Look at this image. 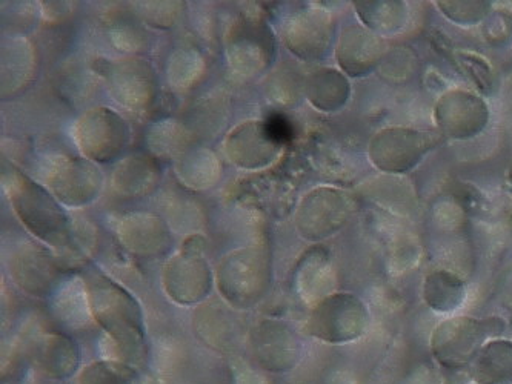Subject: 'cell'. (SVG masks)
I'll return each mask as SVG.
<instances>
[{"instance_id": "14", "label": "cell", "mask_w": 512, "mask_h": 384, "mask_svg": "<svg viewBox=\"0 0 512 384\" xmlns=\"http://www.w3.org/2000/svg\"><path fill=\"white\" fill-rule=\"evenodd\" d=\"M433 117L440 133L449 139H473L488 126V103L473 91L454 88L439 97L434 105Z\"/></svg>"}, {"instance_id": "16", "label": "cell", "mask_w": 512, "mask_h": 384, "mask_svg": "<svg viewBox=\"0 0 512 384\" xmlns=\"http://www.w3.org/2000/svg\"><path fill=\"white\" fill-rule=\"evenodd\" d=\"M11 279L22 291L34 297H48L59 285L62 272L56 254L44 243L24 242L8 259Z\"/></svg>"}, {"instance_id": "4", "label": "cell", "mask_w": 512, "mask_h": 384, "mask_svg": "<svg viewBox=\"0 0 512 384\" xmlns=\"http://www.w3.org/2000/svg\"><path fill=\"white\" fill-rule=\"evenodd\" d=\"M505 331L497 317L474 318L468 315L448 318L431 334V352L443 368L451 371L469 368L489 338Z\"/></svg>"}, {"instance_id": "24", "label": "cell", "mask_w": 512, "mask_h": 384, "mask_svg": "<svg viewBox=\"0 0 512 384\" xmlns=\"http://www.w3.org/2000/svg\"><path fill=\"white\" fill-rule=\"evenodd\" d=\"M296 291L311 308L333 294L336 275L328 252L322 248H311L302 255L296 269Z\"/></svg>"}, {"instance_id": "41", "label": "cell", "mask_w": 512, "mask_h": 384, "mask_svg": "<svg viewBox=\"0 0 512 384\" xmlns=\"http://www.w3.org/2000/svg\"><path fill=\"white\" fill-rule=\"evenodd\" d=\"M31 384H62L59 381L47 380V378H42V380H33Z\"/></svg>"}, {"instance_id": "29", "label": "cell", "mask_w": 512, "mask_h": 384, "mask_svg": "<svg viewBox=\"0 0 512 384\" xmlns=\"http://www.w3.org/2000/svg\"><path fill=\"white\" fill-rule=\"evenodd\" d=\"M179 182L193 191L213 188L222 177V163L207 148H191L176 163Z\"/></svg>"}, {"instance_id": "8", "label": "cell", "mask_w": 512, "mask_h": 384, "mask_svg": "<svg viewBox=\"0 0 512 384\" xmlns=\"http://www.w3.org/2000/svg\"><path fill=\"white\" fill-rule=\"evenodd\" d=\"M73 139L85 159L111 163L119 159L130 142L127 120L107 106H96L77 117Z\"/></svg>"}, {"instance_id": "28", "label": "cell", "mask_w": 512, "mask_h": 384, "mask_svg": "<svg viewBox=\"0 0 512 384\" xmlns=\"http://www.w3.org/2000/svg\"><path fill=\"white\" fill-rule=\"evenodd\" d=\"M477 384H512V341L489 340L469 366Z\"/></svg>"}, {"instance_id": "22", "label": "cell", "mask_w": 512, "mask_h": 384, "mask_svg": "<svg viewBox=\"0 0 512 384\" xmlns=\"http://www.w3.org/2000/svg\"><path fill=\"white\" fill-rule=\"evenodd\" d=\"M162 179V169L156 157L131 154L117 163L111 176V189L124 199H140L156 191Z\"/></svg>"}, {"instance_id": "10", "label": "cell", "mask_w": 512, "mask_h": 384, "mask_svg": "<svg viewBox=\"0 0 512 384\" xmlns=\"http://www.w3.org/2000/svg\"><path fill=\"white\" fill-rule=\"evenodd\" d=\"M42 182L65 208H82L99 197L104 174L85 157L56 156L42 169Z\"/></svg>"}, {"instance_id": "27", "label": "cell", "mask_w": 512, "mask_h": 384, "mask_svg": "<svg viewBox=\"0 0 512 384\" xmlns=\"http://www.w3.org/2000/svg\"><path fill=\"white\" fill-rule=\"evenodd\" d=\"M353 7L360 25L380 37L396 36L408 22V4L403 0H362Z\"/></svg>"}, {"instance_id": "19", "label": "cell", "mask_w": 512, "mask_h": 384, "mask_svg": "<svg viewBox=\"0 0 512 384\" xmlns=\"http://www.w3.org/2000/svg\"><path fill=\"white\" fill-rule=\"evenodd\" d=\"M388 54L385 39L363 25H351L340 33L336 62L345 76L362 79L379 68Z\"/></svg>"}, {"instance_id": "37", "label": "cell", "mask_w": 512, "mask_h": 384, "mask_svg": "<svg viewBox=\"0 0 512 384\" xmlns=\"http://www.w3.org/2000/svg\"><path fill=\"white\" fill-rule=\"evenodd\" d=\"M457 63L480 93H491L494 87V74L493 68L486 62L485 57L469 51H457Z\"/></svg>"}, {"instance_id": "3", "label": "cell", "mask_w": 512, "mask_h": 384, "mask_svg": "<svg viewBox=\"0 0 512 384\" xmlns=\"http://www.w3.org/2000/svg\"><path fill=\"white\" fill-rule=\"evenodd\" d=\"M273 283L270 252L245 246L228 252L216 269L219 294L234 309H251L262 302Z\"/></svg>"}, {"instance_id": "36", "label": "cell", "mask_w": 512, "mask_h": 384, "mask_svg": "<svg viewBox=\"0 0 512 384\" xmlns=\"http://www.w3.org/2000/svg\"><path fill=\"white\" fill-rule=\"evenodd\" d=\"M131 7L136 8V14L142 22L157 28V30H170L176 25L182 10V2H134Z\"/></svg>"}, {"instance_id": "9", "label": "cell", "mask_w": 512, "mask_h": 384, "mask_svg": "<svg viewBox=\"0 0 512 384\" xmlns=\"http://www.w3.org/2000/svg\"><path fill=\"white\" fill-rule=\"evenodd\" d=\"M439 140L416 128L388 126L374 134L368 145V157L379 171L391 176L411 173L423 162Z\"/></svg>"}, {"instance_id": "15", "label": "cell", "mask_w": 512, "mask_h": 384, "mask_svg": "<svg viewBox=\"0 0 512 384\" xmlns=\"http://www.w3.org/2000/svg\"><path fill=\"white\" fill-rule=\"evenodd\" d=\"M248 346L260 369L277 374L296 368L302 355L299 335L277 318L257 323L248 334Z\"/></svg>"}, {"instance_id": "13", "label": "cell", "mask_w": 512, "mask_h": 384, "mask_svg": "<svg viewBox=\"0 0 512 384\" xmlns=\"http://www.w3.org/2000/svg\"><path fill=\"white\" fill-rule=\"evenodd\" d=\"M105 82L113 99L133 113L150 110L159 94L156 70L142 57L108 62L104 68Z\"/></svg>"}, {"instance_id": "26", "label": "cell", "mask_w": 512, "mask_h": 384, "mask_svg": "<svg viewBox=\"0 0 512 384\" xmlns=\"http://www.w3.org/2000/svg\"><path fill=\"white\" fill-rule=\"evenodd\" d=\"M54 317L70 329H82L93 320L84 277H70L57 285L51 294Z\"/></svg>"}, {"instance_id": "6", "label": "cell", "mask_w": 512, "mask_h": 384, "mask_svg": "<svg viewBox=\"0 0 512 384\" xmlns=\"http://www.w3.org/2000/svg\"><path fill=\"white\" fill-rule=\"evenodd\" d=\"M228 67L240 77H254L273 65L277 56L274 31L259 14L234 20L225 37Z\"/></svg>"}, {"instance_id": "7", "label": "cell", "mask_w": 512, "mask_h": 384, "mask_svg": "<svg viewBox=\"0 0 512 384\" xmlns=\"http://www.w3.org/2000/svg\"><path fill=\"white\" fill-rule=\"evenodd\" d=\"M370 325V312L357 295L333 292L311 308L306 332L328 345L359 340Z\"/></svg>"}, {"instance_id": "33", "label": "cell", "mask_w": 512, "mask_h": 384, "mask_svg": "<svg viewBox=\"0 0 512 384\" xmlns=\"http://www.w3.org/2000/svg\"><path fill=\"white\" fill-rule=\"evenodd\" d=\"M207 70V62L196 48H179L167 63L168 80L177 90L187 91L196 87Z\"/></svg>"}, {"instance_id": "5", "label": "cell", "mask_w": 512, "mask_h": 384, "mask_svg": "<svg viewBox=\"0 0 512 384\" xmlns=\"http://www.w3.org/2000/svg\"><path fill=\"white\" fill-rule=\"evenodd\" d=\"M203 248L202 237L190 236L163 266V289L176 305H202L213 291L216 277L203 255Z\"/></svg>"}, {"instance_id": "35", "label": "cell", "mask_w": 512, "mask_h": 384, "mask_svg": "<svg viewBox=\"0 0 512 384\" xmlns=\"http://www.w3.org/2000/svg\"><path fill=\"white\" fill-rule=\"evenodd\" d=\"M440 13L456 25L473 27L488 19L493 11V2L486 0H471V2H437Z\"/></svg>"}, {"instance_id": "23", "label": "cell", "mask_w": 512, "mask_h": 384, "mask_svg": "<svg viewBox=\"0 0 512 384\" xmlns=\"http://www.w3.org/2000/svg\"><path fill=\"white\" fill-rule=\"evenodd\" d=\"M233 309L228 303H202L194 314V331L197 337L216 351H234L242 325Z\"/></svg>"}, {"instance_id": "34", "label": "cell", "mask_w": 512, "mask_h": 384, "mask_svg": "<svg viewBox=\"0 0 512 384\" xmlns=\"http://www.w3.org/2000/svg\"><path fill=\"white\" fill-rule=\"evenodd\" d=\"M79 384H143L137 369L124 361H93L79 375Z\"/></svg>"}, {"instance_id": "2", "label": "cell", "mask_w": 512, "mask_h": 384, "mask_svg": "<svg viewBox=\"0 0 512 384\" xmlns=\"http://www.w3.org/2000/svg\"><path fill=\"white\" fill-rule=\"evenodd\" d=\"M2 186L17 219L34 239L56 251L67 245L73 222L65 206L42 183L8 166L2 173Z\"/></svg>"}, {"instance_id": "20", "label": "cell", "mask_w": 512, "mask_h": 384, "mask_svg": "<svg viewBox=\"0 0 512 384\" xmlns=\"http://www.w3.org/2000/svg\"><path fill=\"white\" fill-rule=\"evenodd\" d=\"M28 351L31 365L47 380H67L79 369V346L68 335L44 332L33 338Z\"/></svg>"}, {"instance_id": "17", "label": "cell", "mask_w": 512, "mask_h": 384, "mask_svg": "<svg viewBox=\"0 0 512 384\" xmlns=\"http://www.w3.org/2000/svg\"><path fill=\"white\" fill-rule=\"evenodd\" d=\"M223 149L237 168L259 171L279 159L283 145L271 133L266 120H247L227 134Z\"/></svg>"}, {"instance_id": "1", "label": "cell", "mask_w": 512, "mask_h": 384, "mask_svg": "<svg viewBox=\"0 0 512 384\" xmlns=\"http://www.w3.org/2000/svg\"><path fill=\"white\" fill-rule=\"evenodd\" d=\"M93 322L104 329L110 360L134 363L145 352V323L139 302L130 291L104 272L91 269L84 275Z\"/></svg>"}, {"instance_id": "39", "label": "cell", "mask_w": 512, "mask_h": 384, "mask_svg": "<svg viewBox=\"0 0 512 384\" xmlns=\"http://www.w3.org/2000/svg\"><path fill=\"white\" fill-rule=\"evenodd\" d=\"M231 371H233V384H271L265 374L251 368L243 360H234L231 363Z\"/></svg>"}, {"instance_id": "25", "label": "cell", "mask_w": 512, "mask_h": 384, "mask_svg": "<svg viewBox=\"0 0 512 384\" xmlns=\"http://www.w3.org/2000/svg\"><path fill=\"white\" fill-rule=\"evenodd\" d=\"M303 93L317 111L337 113L350 100V77L336 68H320L306 77Z\"/></svg>"}, {"instance_id": "11", "label": "cell", "mask_w": 512, "mask_h": 384, "mask_svg": "<svg viewBox=\"0 0 512 384\" xmlns=\"http://www.w3.org/2000/svg\"><path fill=\"white\" fill-rule=\"evenodd\" d=\"M354 202L348 192L334 186H317L306 192L296 211V228L308 242L334 236L353 216Z\"/></svg>"}, {"instance_id": "31", "label": "cell", "mask_w": 512, "mask_h": 384, "mask_svg": "<svg viewBox=\"0 0 512 384\" xmlns=\"http://www.w3.org/2000/svg\"><path fill=\"white\" fill-rule=\"evenodd\" d=\"M191 133L177 120H162L151 126L147 145L154 157L179 160L190 151Z\"/></svg>"}, {"instance_id": "21", "label": "cell", "mask_w": 512, "mask_h": 384, "mask_svg": "<svg viewBox=\"0 0 512 384\" xmlns=\"http://www.w3.org/2000/svg\"><path fill=\"white\" fill-rule=\"evenodd\" d=\"M37 57L33 40L22 34H14L4 39L2 62H0V96L11 99L24 93L36 79Z\"/></svg>"}, {"instance_id": "40", "label": "cell", "mask_w": 512, "mask_h": 384, "mask_svg": "<svg viewBox=\"0 0 512 384\" xmlns=\"http://www.w3.org/2000/svg\"><path fill=\"white\" fill-rule=\"evenodd\" d=\"M503 295L509 303H512V272H509L508 279L503 283Z\"/></svg>"}, {"instance_id": "38", "label": "cell", "mask_w": 512, "mask_h": 384, "mask_svg": "<svg viewBox=\"0 0 512 384\" xmlns=\"http://www.w3.org/2000/svg\"><path fill=\"white\" fill-rule=\"evenodd\" d=\"M110 39L114 47L125 53H139L148 47L147 34L133 24H117L110 31Z\"/></svg>"}, {"instance_id": "18", "label": "cell", "mask_w": 512, "mask_h": 384, "mask_svg": "<svg viewBox=\"0 0 512 384\" xmlns=\"http://www.w3.org/2000/svg\"><path fill=\"white\" fill-rule=\"evenodd\" d=\"M113 231L122 248L140 259H159L171 248L170 228L154 212H125L114 217Z\"/></svg>"}, {"instance_id": "30", "label": "cell", "mask_w": 512, "mask_h": 384, "mask_svg": "<svg viewBox=\"0 0 512 384\" xmlns=\"http://www.w3.org/2000/svg\"><path fill=\"white\" fill-rule=\"evenodd\" d=\"M422 295L428 308L439 314H449L465 303L466 285L454 272L436 269L426 275Z\"/></svg>"}, {"instance_id": "32", "label": "cell", "mask_w": 512, "mask_h": 384, "mask_svg": "<svg viewBox=\"0 0 512 384\" xmlns=\"http://www.w3.org/2000/svg\"><path fill=\"white\" fill-rule=\"evenodd\" d=\"M97 232L90 223L76 220L71 226L70 239L64 248L56 252L62 271L84 268L96 251Z\"/></svg>"}, {"instance_id": "12", "label": "cell", "mask_w": 512, "mask_h": 384, "mask_svg": "<svg viewBox=\"0 0 512 384\" xmlns=\"http://www.w3.org/2000/svg\"><path fill=\"white\" fill-rule=\"evenodd\" d=\"M280 37L297 59L322 62L333 50L336 24L328 11L305 8L285 17L280 25Z\"/></svg>"}]
</instances>
